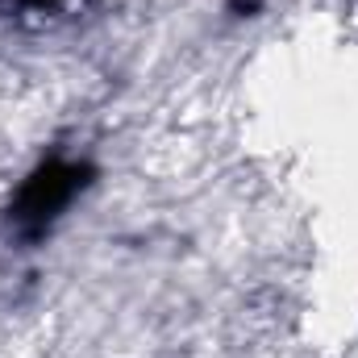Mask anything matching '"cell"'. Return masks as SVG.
Returning <instances> with one entry per match:
<instances>
[{"label":"cell","instance_id":"obj_1","mask_svg":"<svg viewBox=\"0 0 358 358\" xmlns=\"http://www.w3.org/2000/svg\"><path fill=\"white\" fill-rule=\"evenodd\" d=\"M92 179V171L84 163H63V159H50V163H42L34 176L21 183V192H17V200H13V225L21 229V234H29V238H38V234H46L55 221H59V213L84 192V183Z\"/></svg>","mask_w":358,"mask_h":358},{"label":"cell","instance_id":"obj_2","mask_svg":"<svg viewBox=\"0 0 358 358\" xmlns=\"http://www.w3.org/2000/svg\"><path fill=\"white\" fill-rule=\"evenodd\" d=\"M21 4H29V8H46V4H55V0H21Z\"/></svg>","mask_w":358,"mask_h":358}]
</instances>
